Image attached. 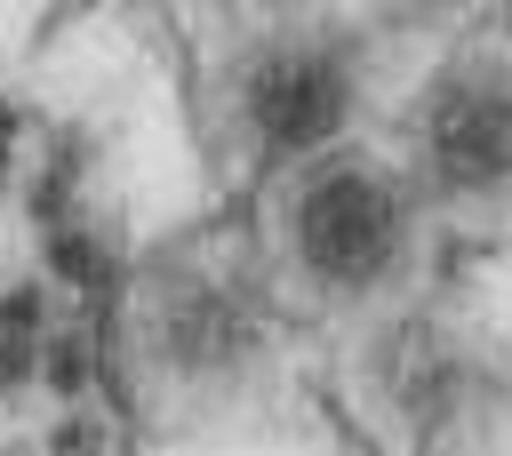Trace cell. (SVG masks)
<instances>
[{
    "mask_svg": "<svg viewBox=\"0 0 512 456\" xmlns=\"http://www.w3.org/2000/svg\"><path fill=\"white\" fill-rule=\"evenodd\" d=\"M288 336L296 328L256 280L232 216L144 248L112 312L120 392L160 440H216L256 424L288 384Z\"/></svg>",
    "mask_w": 512,
    "mask_h": 456,
    "instance_id": "1",
    "label": "cell"
},
{
    "mask_svg": "<svg viewBox=\"0 0 512 456\" xmlns=\"http://www.w3.org/2000/svg\"><path fill=\"white\" fill-rule=\"evenodd\" d=\"M232 224L296 336H352L392 304L424 296L440 248L424 200L376 136L264 176L256 192H240Z\"/></svg>",
    "mask_w": 512,
    "mask_h": 456,
    "instance_id": "2",
    "label": "cell"
},
{
    "mask_svg": "<svg viewBox=\"0 0 512 456\" xmlns=\"http://www.w3.org/2000/svg\"><path fill=\"white\" fill-rule=\"evenodd\" d=\"M376 112V48L360 16L216 24L184 80V120L216 184L256 192L264 176L336 152Z\"/></svg>",
    "mask_w": 512,
    "mask_h": 456,
    "instance_id": "3",
    "label": "cell"
},
{
    "mask_svg": "<svg viewBox=\"0 0 512 456\" xmlns=\"http://www.w3.org/2000/svg\"><path fill=\"white\" fill-rule=\"evenodd\" d=\"M376 144L424 200L440 240H488L512 224V16H456L416 72L384 96Z\"/></svg>",
    "mask_w": 512,
    "mask_h": 456,
    "instance_id": "4",
    "label": "cell"
},
{
    "mask_svg": "<svg viewBox=\"0 0 512 456\" xmlns=\"http://www.w3.org/2000/svg\"><path fill=\"white\" fill-rule=\"evenodd\" d=\"M328 400L368 456H456L496 400V352L424 296L328 336Z\"/></svg>",
    "mask_w": 512,
    "mask_h": 456,
    "instance_id": "5",
    "label": "cell"
},
{
    "mask_svg": "<svg viewBox=\"0 0 512 456\" xmlns=\"http://www.w3.org/2000/svg\"><path fill=\"white\" fill-rule=\"evenodd\" d=\"M216 24H296V16H360V0H208Z\"/></svg>",
    "mask_w": 512,
    "mask_h": 456,
    "instance_id": "6",
    "label": "cell"
}]
</instances>
